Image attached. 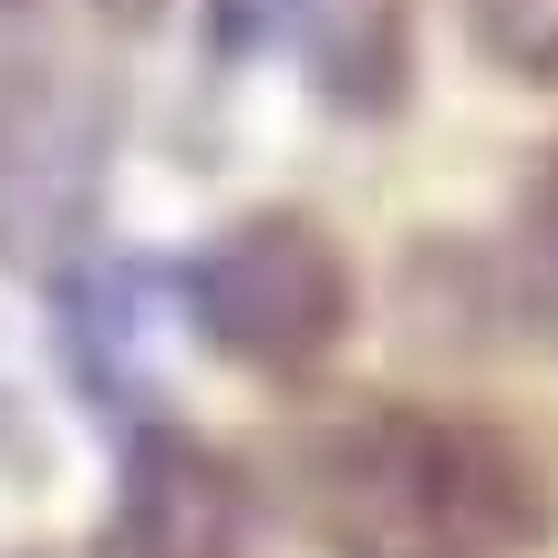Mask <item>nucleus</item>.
Returning <instances> with one entry per match:
<instances>
[{
  "instance_id": "obj_3",
  "label": "nucleus",
  "mask_w": 558,
  "mask_h": 558,
  "mask_svg": "<svg viewBox=\"0 0 558 558\" xmlns=\"http://www.w3.org/2000/svg\"><path fill=\"white\" fill-rule=\"evenodd\" d=\"M239 538H248L239 476H228L197 435H145L135 456H124L114 558H239Z\"/></svg>"
},
{
  "instance_id": "obj_2",
  "label": "nucleus",
  "mask_w": 558,
  "mask_h": 558,
  "mask_svg": "<svg viewBox=\"0 0 558 558\" xmlns=\"http://www.w3.org/2000/svg\"><path fill=\"white\" fill-rule=\"evenodd\" d=\"M186 300H197V331L228 362H248V373H311L341 341V320H352V269H341V248L311 218L269 207V218H239L186 269Z\"/></svg>"
},
{
  "instance_id": "obj_6",
  "label": "nucleus",
  "mask_w": 558,
  "mask_h": 558,
  "mask_svg": "<svg viewBox=\"0 0 558 558\" xmlns=\"http://www.w3.org/2000/svg\"><path fill=\"white\" fill-rule=\"evenodd\" d=\"M104 11H114V21H145V11H166V0H104Z\"/></svg>"
},
{
  "instance_id": "obj_5",
  "label": "nucleus",
  "mask_w": 558,
  "mask_h": 558,
  "mask_svg": "<svg viewBox=\"0 0 558 558\" xmlns=\"http://www.w3.org/2000/svg\"><path fill=\"white\" fill-rule=\"evenodd\" d=\"M527 248H538V269L558 279V145L538 156V177H527Z\"/></svg>"
},
{
  "instance_id": "obj_4",
  "label": "nucleus",
  "mask_w": 558,
  "mask_h": 558,
  "mask_svg": "<svg viewBox=\"0 0 558 558\" xmlns=\"http://www.w3.org/2000/svg\"><path fill=\"white\" fill-rule=\"evenodd\" d=\"M476 52L518 83H558V0H465Z\"/></svg>"
},
{
  "instance_id": "obj_1",
  "label": "nucleus",
  "mask_w": 558,
  "mask_h": 558,
  "mask_svg": "<svg viewBox=\"0 0 558 558\" xmlns=\"http://www.w3.org/2000/svg\"><path fill=\"white\" fill-rule=\"evenodd\" d=\"M300 507L341 558H518L548 497L538 465L476 414L373 403L300 456Z\"/></svg>"
}]
</instances>
